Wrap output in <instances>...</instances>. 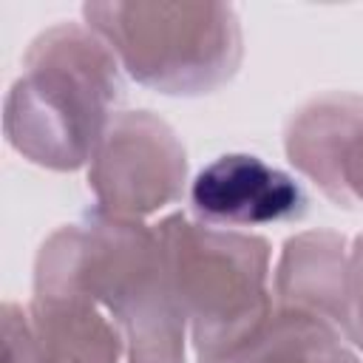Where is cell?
<instances>
[{"mask_svg": "<svg viewBox=\"0 0 363 363\" xmlns=\"http://www.w3.org/2000/svg\"><path fill=\"white\" fill-rule=\"evenodd\" d=\"M34 292L79 295L105 309L128 363H184L187 320L156 227L102 210L60 227L37 255Z\"/></svg>", "mask_w": 363, "mask_h": 363, "instance_id": "obj_1", "label": "cell"}, {"mask_svg": "<svg viewBox=\"0 0 363 363\" xmlns=\"http://www.w3.org/2000/svg\"><path fill=\"white\" fill-rule=\"evenodd\" d=\"M119 60L79 23L43 31L6 99V136L26 159L77 170L91 162L122 102Z\"/></svg>", "mask_w": 363, "mask_h": 363, "instance_id": "obj_2", "label": "cell"}, {"mask_svg": "<svg viewBox=\"0 0 363 363\" xmlns=\"http://www.w3.org/2000/svg\"><path fill=\"white\" fill-rule=\"evenodd\" d=\"M156 230L196 363H227L272 318L269 244L179 213Z\"/></svg>", "mask_w": 363, "mask_h": 363, "instance_id": "obj_3", "label": "cell"}, {"mask_svg": "<svg viewBox=\"0 0 363 363\" xmlns=\"http://www.w3.org/2000/svg\"><path fill=\"white\" fill-rule=\"evenodd\" d=\"M82 17L130 79L162 94H210L241 62V26L224 3H85Z\"/></svg>", "mask_w": 363, "mask_h": 363, "instance_id": "obj_4", "label": "cell"}, {"mask_svg": "<svg viewBox=\"0 0 363 363\" xmlns=\"http://www.w3.org/2000/svg\"><path fill=\"white\" fill-rule=\"evenodd\" d=\"M184 173V147L170 125L150 111H125L111 119L88 162V187L102 213L139 221L179 201Z\"/></svg>", "mask_w": 363, "mask_h": 363, "instance_id": "obj_5", "label": "cell"}, {"mask_svg": "<svg viewBox=\"0 0 363 363\" xmlns=\"http://www.w3.org/2000/svg\"><path fill=\"white\" fill-rule=\"evenodd\" d=\"M286 156L332 201L363 204V96L323 94L286 125Z\"/></svg>", "mask_w": 363, "mask_h": 363, "instance_id": "obj_6", "label": "cell"}, {"mask_svg": "<svg viewBox=\"0 0 363 363\" xmlns=\"http://www.w3.org/2000/svg\"><path fill=\"white\" fill-rule=\"evenodd\" d=\"M190 204L201 224L233 230L301 218L306 196L284 170L250 153L213 159L190 184Z\"/></svg>", "mask_w": 363, "mask_h": 363, "instance_id": "obj_7", "label": "cell"}, {"mask_svg": "<svg viewBox=\"0 0 363 363\" xmlns=\"http://www.w3.org/2000/svg\"><path fill=\"white\" fill-rule=\"evenodd\" d=\"M31 363H119L122 335L111 318L79 295H40L28 303Z\"/></svg>", "mask_w": 363, "mask_h": 363, "instance_id": "obj_8", "label": "cell"}, {"mask_svg": "<svg viewBox=\"0 0 363 363\" xmlns=\"http://www.w3.org/2000/svg\"><path fill=\"white\" fill-rule=\"evenodd\" d=\"M349 252L337 233H301L286 241L275 269L281 309L306 312L340 329L346 306Z\"/></svg>", "mask_w": 363, "mask_h": 363, "instance_id": "obj_9", "label": "cell"}, {"mask_svg": "<svg viewBox=\"0 0 363 363\" xmlns=\"http://www.w3.org/2000/svg\"><path fill=\"white\" fill-rule=\"evenodd\" d=\"M227 363H363V357L329 320L281 309Z\"/></svg>", "mask_w": 363, "mask_h": 363, "instance_id": "obj_10", "label": "cell"}, {"mask_svg": "<svg viewBox=\"0 0 363 363\" xmlns=\"http://www.w3.org/2000/svg\"><path fill=\"white\" fill-rule=\"evenodd\" d=\"M343 337L363 352V235L349 250V275H346V306H343Z\"/></svg>", "mask_w": 363, "mask_h": 363, "instance_id": "obj_11", "label": "cell"}]
</instances>
